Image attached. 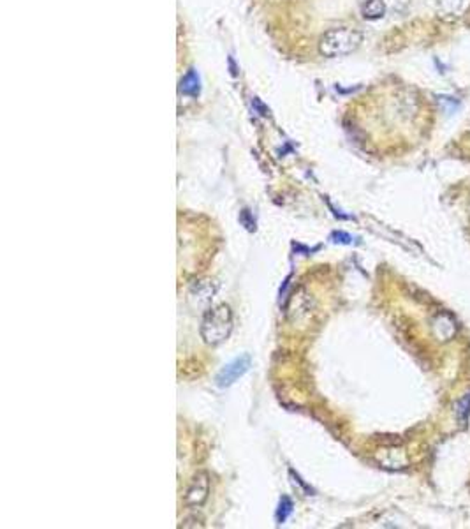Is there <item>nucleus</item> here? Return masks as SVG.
Returning <instances> with one entry per match:
<instances>
[{"label": "nucleus", "instance_id": "obj_1", "mask_svg": "<svg viewBox=\"0 0 470 529\" xmlns=\"http://www.w3.org/2000/svg\"><path fill=\"white\" fill-rule=\"evenodd\" d=\"M233 330V314L228 305H217L205 312L201 321V337L206 344L217 346L228 341Z\"/></svg>", "mask_w": 470, "mask_h": 529}, {"label": "nucleus", "instance_id": "obj_5", "mask_svg": "<svg viewBox=\"0 0 470 529\" xmlns=\"http://www.w3.org/2000/svg\"><path fill=\"white\" fill-rule=\"evenodd\" d=\"M361 13L366 20H379L384 16L386 4L382 0H366L361 8Z\"/></svg>", "mask_w": 470, "mask_h": 529}, {"label": "nucleus", "instance_id": "obj_4", "mask_svg": "<svg viewBox=\"0 0 470 529\" xmlns=\"http://www.w3.org/2000/svg\"><path fill=\"white\" fill-rule=\"evenodd\" d=\"M208 492H210V480L205 473H199L198 477L192 480L191 487L187 489L185 499H183V503L187 507H201L205 503L206 499H208Z\"/></svg>", "mask_w": 470, "mask_h": 529}, {"label": "nucleus", "instance_id": "obj_6", "mask_svg": "<svg viewBox=\"0 0 470 529\" xmlns=\"http://www.w3.org/2000/svg\"><path fill=\"white\" fill-rule=\"evenodd\" d=\"M182 91H183V94H187V95H198L199 79L194 71H191L185 76V78L182 79Z\"/></svg>", "mask_w": 470, "mask_h": 529}, {"label": "nucleus", "instance_id": "obj_8", "mask_svg": "<svg viewBox=\"0 0 470 529\" xmlns=\"http://www.w3.org/2000/svg\"><path fill=\"white\" fill-rule=\"evenodd\" d=\"M292 512V503H291V499L289 498H282V501H280V507H279V512H276V521L282 524V522H285V519H288V515Z\"/></svg>", "mask_w": 470, "mask_h": 529}, {"label": "nucleus", "instance_id": "obj_7", "mask_svg": "<svg viewBox=\"0 0 470 529\" xmlns=\"http://www.w3.org/2000/svg\"><path fill=\"white\" fill-rule=\"evenodd\" d=\"M456 415H458V420L460 424H467V420H469V415H470V395H467V397H463L462 401H458V406H456Z\"/></svg>", "mask_w": 470, "mask_h": 529}, {"label": "nucleus", "instance_id": "obj_9", "mask_svg": "<svg viewBox=\"0 0 470 529\" xmlns=\"http://www.w3.org/2000/svg\"><path fill=\"white\" fill-rule=\"evenodd\" d=\"M333 238H340L338 242H343V244H351L352 240V237L347 233H333Z\"/></svg>", "mask_w": 470, "mask_h": 529}, {"label": "nucleus", "instance_id": "obj_2", "mask_svg": "<svg viewBox=\"0 0 470 529\" xmlns=\"http://www.w3.org/2000/svg\"><path fill=\"white\" fill-rule=\"evenodd\" d=\"M361 45V34L354 29H331L319 41V52L324 56H342L356 52Z\"/></svg>", "mask_w": 470, "mask_h": 529}, {"label": "nucleus", "instance_id": "obj_3", "mask_svg": "<svg viewBox=\"0 0 470 529\" xmlns=\"http://www.w3.org/2000/svg\"><path fill=\"white\" fill-rule=\"evenodd\" d=\"M250 369V357L245 355V357H240L236 360H233L231 364L226 365L219 376H217V385L221 388L231 387L233 383H236L243 374Z\"/></svg>", "mask_w": 470, "mask_h": 529}]
</instances>
